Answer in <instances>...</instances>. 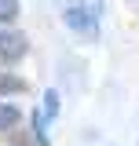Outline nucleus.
Segmentation results:
<instances>
[{
	"label": "nucleus",
	"mask_w": 139,
	"mask_h": 146,
	"mask_svg": "<svg viewBox=\"0 0 139 146\" xmlns=\"http://www.w3.org/2000/svg\"><path fill=\"white\" fill-rule=\"evenodd\" d=\"M26 36L15 33V29H0V62H18L26 55Z\"/></svg>",
	"instance_id": "1"
},
{
	"label": "nucleus",
	"mask_w": 139,
	"mask_h": 146,
	"mask_svg": "<svg viewBox=\"0 0 139 146\" xmlns=\"http://www.w3.org/2000/svg\"><path fill=\"white\" fill-rule=\"evenodd\" d=\"M66 26H73V29H84V33H92L95 29V18L88 15L81 4H66Z\"/></svg>",
	"instance_id": "2"
},
{
	"label": "nucleus",
	"mask_w": 139,
	"mask_h": 146,
	"mask_svg": "<svg viewBox=\"0 0 139 146\" xmlns=\"http://www.w3.org/2000/svg\"><path fill=\"white\" fill-rule=\"evenodd\" d=\"M18 117H22V113H18L15 102H0V131H11V128L18 124Z\"/></svg>",
	"instance_id": "3"
},
{
	"label": "nucleus",
	"mask_w": 139,
	"mask_h": 146,
	"mask_svg": "<svg viewBox=\"0 0 139 146\" xmlns=\"http://www.w3.org/2000/svg\"><path fill=\"white\" fill-rule=\"evenodd\" d=\"M18 15V0H0V22H11Z\"/></svg>",
	"instance_id": "4"
},
{
	"label": "nucleus",
	"mask_w": 139,
	"mask_h": 146,
	"mask_svg": "<svg viewBox=\"0 0 139 146\" xmlns=\"http://www.w3.org/2000/svg\"><path fill=\"white\" fill-rule=\"evenodd\" d=\"M4 91H22V80L18 77H7V73H0V95Z\"/></svg>",
	"instance_id": "5"
}]
</instances>
